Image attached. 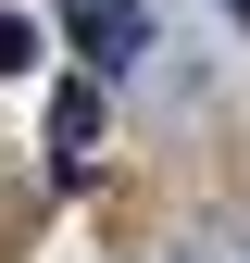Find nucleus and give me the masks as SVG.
<instances>
[{"label":"nucleus","mask_w":250,"mask_h":263,"mask_svg":"<svg viewBox=\"0 0 250 263\" xmlns=\"http://www.w3.org/2000/svg\"><path fill=\"white\" fill-rule=\"evenodd\" d=\"M88 151H100V88H62V101H50V163L88 176Z\"/></svg>","instance_id":"obj_2"},{"label":"nucleus","mask_w":250,"mask_h":263,"mask_svg":"<svg viewBox=\"0 0 250 263\" xmlns=\"http://www.w3.org/2000/svg\"><path fill=\"white\" fill-rule=\"evenodd\" d=\"M62 38H75L88 76H113V63L150 50V0H62Z\"/></svg>","instance_id":"obj_1"},{"label":"nucleus","mask_w":250,"mask_h":263,"mask_svg":"<svg viewBox=\"0 0 250 263\" xmlns=\"http://www.w3.org/2000/svg\"><path fill=\"white\" fill-rule=\"evenodd\" d=\"M225 25H238V38H250V0H225Z\"/></svg>","instance_id":"obj_3"}]
</instances>
